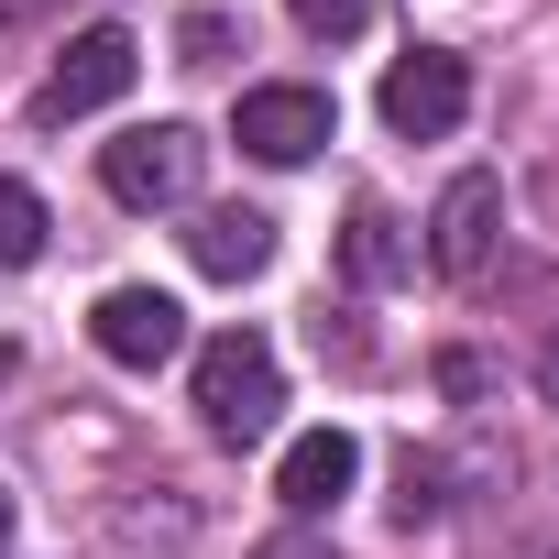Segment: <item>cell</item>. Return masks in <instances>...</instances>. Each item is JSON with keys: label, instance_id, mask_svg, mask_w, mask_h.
<instances>
[{"label": "cell", "instance_id": "obj_1", "mask_svg": "<svg viewBox=\"0 0 559 559\" xmlns=\"http://www.w3.org/2000/svg\"><path fill=\"white\" fill-rule=\"evenodd\" d=\"M274 417H286V362H274L263 330H219L198 341V428L219 450H263Z\"/></svg>", "mask_w": 559, "mask_h": 559}, {"label": "cell", "instance_id": "obj_2", "mask_svg": "<svg viewBox=\"0 0 559 559\" xmlns=\"http://www.w3.org/2000/svg\"><path fill=\"white\" fill-rule=\"evenodd\" d=\"M132 78H143V45H132L121 23H88V34H67V56L45 67V88H34V121H45V132H67V121L110 110Z\"/></svg>", "mask_w": 559, "mask_h": 559}, {"label": "cell", "instance_id": "obj_3", "mask_svg": "<svg viewBox=\"0 0 559 559\" xmlns=\"http://www.w3.org/2000/svg\"><path fill=\"white\" fill-rule=\"evenodd\" d=\"M198 165H209V143H198L187 121H143V132L99 143V187H110L121 209H187V198H198Z\"/></svg>", "mask_w": 559, "mask_h": 559}, {"label": "cell", "instance_id": "obj_4", "mask_svg": "<svg viewBox=\"0 0 559 559\" xmlns=\"http://www.w3.org/2000/svg\"><path fill=\"white\" fill-rule=\"evenodd\" d=\"M330 132H341V110H330V88H308V78L241 88V110H230V143H241L252 165H308Z\"/></svg>", "mask_w": 559, "mask_h": 559}, {"label": "cell", "instance_id": "obj_5", "mask_svg": "<svg viewBox=\"0 0 559 559\" xmlns=\"http://www.w3.org/2000/svg\"><path fill=\"white\" fill-rule=\"evenodd\" d=\"M493 241H504V187L472 165V176H450L439 209H428V263L450 274V286H483V274H493Z\"/></svg>", "mask_w": 559, "mask_h": 559}, {"label": "cell", "instance_id": "obj_6", "mask_svg": "<svg viewBox=\"0 0 559 559\" xmlns=\"http://www.w3.org/2000/svg\"><path fill=\"white\" fill-rule=\"evenodd\" d=\"M461 110H472V67H461L450 45H406V56L384 67V121H395L406 143L461 132Z\"/></svg>", "mask_w": 559, "mask_h": 559}, {"label": "cell", "instance_id": "obj_7", "mask_svg": "<svg viewBox=\"0 0 559 559\" xmlns=\"http://www.w3.org/2000/svg\"><path fill=\"white\" fill-rule=\"evenodd\" d=\"M88 341H99L121 373H154V362L187 352V308H176L165 286H110V297L88 308Z\"/></svg>", "mask_w": 559, "mask_h": 559}, {"label": "cell", "instance_id": "obj_8", "mask_svg": "<svg viewBox=\"0 0 559 559\" xmlns=\"http://www.w3.org/2000/svg\"><path fill=\"white\" fill-rule=\"evenodd\" d=\"M352 483H362V439H352V428H308L286 461H274V493H286V515H297V526H308V515H330Z\"/></svg>", "mask_w": 559, "mask_h": 559}, {"label": "cell", "instance_id": "obj_9", "mask_svg": "<svg viewBox=\"0 0 559 559\" xmlns=\"http://www.w3.org/2000/svg\"><path fill=\"white\" fill-rule=\"evenodd\" d=\"M187 263L209 274V286H252V274L274 263V219L263 209H198L187 219Z\"/></svg>", "mask_w": 559, "mask_h": 559}, {"label": "cell", "instance_id": "obj_10", "mask_svg": "<svg viewBox=\"0 0 559 559\" xmlns=\"http://www.w3.org/2000/svg\"><path fill=\"white\" fill-rule=\"evenodd\" d=\"M341 263H352V286H395V274L417 263V241L395 230L384 198H352V230H341Z\"/></svg>", "mask_w": 559, "mask_h": 559}, {"label": "cell", "instance_id": "obj_11", "mask_svg": "<svg viewBox=\"0 0 559 559\" xmlns=\"http://www.w3.org/2000/svg\"><path fill=\"white\" fill-rule=\"evenodd\" d=\"M45 230H56V219H45V198H34L23 176H0V274H23V263L45 252Z\"/></svg>", "mask_w": 559, "mask_h": 559}, {"label": "cell", "instance_id": "obj_12", "mask_svg": "<svg viewBox=\"0 0 559 559\" xmlns=\"http://www.w3.org/2000/svg\"><path fill=\"white\" fill-rule=\"evenodd\" d=\"M428 515H450V472L406 450V493H395V526H428Z\"/></svg>", "mask_w": 559, "mask_h": 559}, {"label": "cell", "instance_id": "obj_13", "mask_svg": "<svg viewBox=\"0 0 559 559\" xmlns=\"http://www.w3.org/2000/svg\"><path fill=\"white\" fill-rule=\"evenodd\" d=\"M297 12V34H319V45H352L362 23H373V0H286Z\"/></svg>", "mask_w": 559, "mask_h": 559}, {"label": "cell", "instance_id": "obj_14", "mask_svg": "<svg viewBox=\"0 0 559 559\" xmlns=\"http://www.w3.org/2000/svg\"><path fill=\"white\" fill-rule=\"evenodd\" d=\"M230 56V23L219 12H187V67H219Z\"/></svg>", "mask_w": 559, "mask_h": 559}, {"label": "cell", "instance_id": "obj_15", "mask_svg": "<svg viewBox=\"0 0 559 559\" xmlns=\"http://www.w3.org/2000/svg\"><path fill=\"white\" fill-rule=\"evenodd\" d=\"M439 384H450V395H461V406H472V395H483V384H493V362H483V352H439Z\"/></svg>", "mask_w": 559, "mask_h": 559}, {"label": "cell", "instance_id": "obj_16", "mask_svg": "<svg viewBox=\"0 0 559 559\" xmlns=\"http://www.w3.org/2000/svg\"><path fill=\"white\" fill-rule=\"evenodd\" d=\"M252 559H330V537H308V526H286V537H263Z\"/></svg>", "mask_w": 559, "mask_h": 559}, {"label": "cell", "instance_id": "obj_17", "mask_svg": "<svg viewBox=\"0 0 559 559\" xmlns=\"http://www.w3.org/2000/svg\"><path fill=\"white\" fill-rule=\"evenodd\" d=\"M537 395H548V406H559V330H548V341H537Z\"/></svg>", "mask_w": 559, "mask_h": 559}, {"label": "cell", "instance_id": "obj_18", "mask_svg": "<svg viewBox=\"0 0 559 559\" xmlns=\"http://www.w3.org/2000/svg\"><path fill=\"white\" fill-rule=\"evenodd\" d=\"M12 515H23V504H12V493H0V548H12Z\"/></svg>", "mask_w": 559, "mask_h": 559}, {"label": "cell", "instance_id": "obj_19", "mask_svg": "<svg viewBox=\"0 0 559 559\" xmlns=\"http://www.w3.org/2000/svg\"><path fill=\"white\" fill-rule=\"evenodd\" d=\"M548 559H559V548H548Z\"/></svg>", "mask_w": 559, "mask_h": 559}]
</instances>
